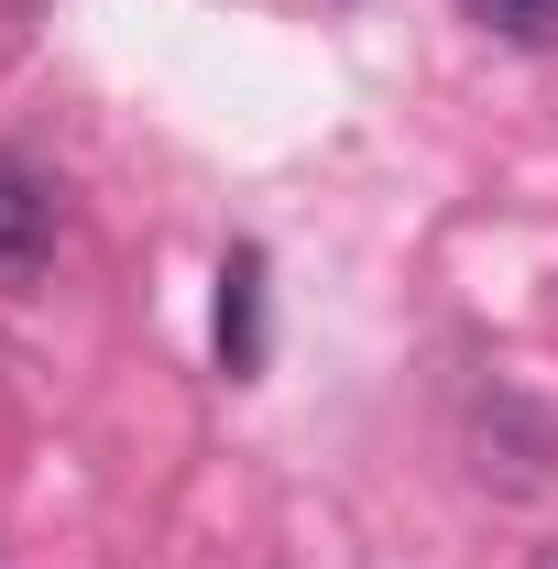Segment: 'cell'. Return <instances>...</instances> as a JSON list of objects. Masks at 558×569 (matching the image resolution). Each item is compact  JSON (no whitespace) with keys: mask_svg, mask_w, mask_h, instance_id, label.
I'll use <instances>...</instances> for the list:
<instances>
[{"mask_svg":"<svg viewBox=\"0 0 558 569\" xmlns=\"http://www.w3.org/2000/svg\"><path fill=\"white\" fill-rule=\"evenodd\" d=\"M44 263H56V187H44L22 153H0V284L22 296Z\"/></svg>","mask_w":558,"mask_h":569,"instance_id":"1","label":"cell"},{"mask_svg":"<svg viewBox=\"0 0 558 569\" xmlns=\"http://www.w3.org/2000/svg\"><path fill=\"white\" fill-rule=\"evenodd\" d=\"M537 569H558V548H548V559H537Z\"/></svg>","mask_w":558,"mask_h":569,"instance_id":"4","label":"cell"},{"mask_svg":"<svg viewBox=\"0 0 558 569\" xmlns=\"http://www.w3.org/2000/svg\"><path fill=\"white\" fill-rule=\"evenodd\" d=\"M219 361L230 372H263V252H230L219 263Z\"/></svg>","mask_w":558,"mask_h":569,"instance_id":"2","label":"cell"},{"mask_svg":"<svg viewBox=\"0 0 558 569\" xmlns=\"http://www.w3.org/2000/svg\"><path fill=\"white\" fill-rule=\"evenodd\" d=\"M515 11H548V0H515Z\"/></svg>","mask_w":558,"mask_h":569,"instance_id":"3","label":"cell"}]
</instances>
